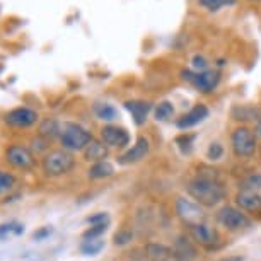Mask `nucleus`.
Returning <instances> with one entry per match:
<instances>
[{
	"label": "nucleus",
	"mask_w": 261,
	"mask_h": 261,
	"mask_svg": "<svg viewBox=\"0 0 261 261\" xmlns=\"http://www.w3.org/2000/svg\"><path fill=\"white\" fill-rule=\"evenodd\" d=\"M145 253L150 261H176L172 248H167L164 244H147Z\"/></svg>",
	"instance_id": "f3484780"
},
{
	"label": "nucleus",
	"mask_w": 261,
	"mask_h": 261,
	"mask_svg": "<svg viewBox=\"0 0 261 261\" xmlns=\"http://www.w3.org/2000/svg\"><path fill=\"white\" fill-rule=\"evenodd\" d=\"M222 155H224V147L220 144H212L208 147V150H206V157L212 161H219Z\"/></svg>",
	"instance_id": "c756f323"
},
{
	"label": "nucleus",
	"mask_w": 261,
	"mask_h": 261,
	"mask_svg": "<svg viewBox=\"0 0 261 261\" xmlns=\"http://www.w3.org/2000/svg\"><path fill=\"white\" fill-rule=\"evenodd\" d=\"M38 113L31 110V108L21 106V108H14L12 111H9L6 115V123L9 126L14 128H29L38 121Z\"/></svg>",
	"instance_id": "9d476101"
},
{
	"label": "nucleus",
	"mask_w": 261,
	"mask_h": 261,
	"mask_svg": "<svg viewBox=\"0 0 261 261\" xmlns=\"http://www.w3.org/2000/svg\"><path fill=\"white\" fill-rule=\"evenodd\" d=\"M236 205L239 210L248 212L251 215H258L261 217V195L258 191H251V190H241L236 195Z\"/></svg>",
	"instance_id": "ddd939ff"
},
{
	"label": "nucleus",
	"mask_w": 261,
	"mask_h": 261,
	"mask_svg": "<svg viewBox=\"0 0 261 261\" xmlns=\"http://www.w3.org/2000/svg\"><path fill=\"white\" fill-rule=\"evenodd\" d=\"M191 67H193L195 72H203V70H208V62L203 55H195L191 58Z\"/></svg>",
	"instance_id": "c85d7f7f"
},
{
	"label": "nucleus",
	"mask_w": 261,
	"mask_h": 261,
	"mask_svg": "<svg viewBox=\"0 0 261 261\" xmlns=\"http://www.w3.org/2000/svg\"><path fill=\"white\" fill-rule=\"evenodd\" d=\"M102 248H105V241H102L101 238L97 239H84V243L81 244V251L82 254L86 256H96L99 254Z\"/></svg>",
	"instance_id": "4be33fe9"
},
{
	"label": "nucleus",
	"mask_w": 261,
	"mask_h": 261,
	"mask_svg": "<svg viewBox=\"0 0 261 261\" xmlns=\"http://www.w3.org/2000/svg\"><path fill=\"white\" fill-rule=\"evenodd\" d=\"M254 135H256V139H259V140H261V120H258V123H256V126H254Z\"/></svg>",
	"instance_id": "72a5a7b5"
},
{
	"label": "nucleus",
	"mask_w": 261,
	"mask_h": 261,
	"mask_svg": "<svg viewBox=\"0 0 261 261\" xmlns=\"http://www.w3.org/2000/svg\"><path fill=\"white\" fill-rule=\"evenodd\" d=\"M6 159L11 166L17 167V169H31L36 164L34 154L29 149L22 145H11L6 150Z\"/></svg>",
	"instance_id": "1a4fd4ad"
},
{
	"label": "nucleus",
	"mask_w": 261,
	"mask_h": 261,
	"mask_svg": "<svg viewBox=\"0 0 261 261\" xmlns=\"http://www.w3.org/2000/svg\"><path fill=\"white\" fill-rule=\"evenodd\" d=\"M217 220L224 229H227L229 232H241L251 227V219L244 214L243 210H239L238 206H224L217 214Z\"/></svg>",
	"instance_id": "39448f33"
},
{
	"label": "nucleus",
	"mask_w": 261,
	"mask_h": 261,
	"mask_svg": "<svg viewBox=\"0 0 261 261\" xmlns=\"http://www.w3.org/2000/svg\"><path fill=\"white\" fill-rule=\"evenodd\" d=\"M125 110L130 113L132 118H134L135 125L142 126L147 121V116L152 111V102L149 101H126L125 102Z\"/></svg>",
	"instance_id": "dca6fc26"
},
{
	"label": "nucleus",
	"mask_w": 261,
	"mask_h": 261,
	"mask_svg": "<svg viewBox=\"0 0 261 261\" xmlns=\"http://www.w3.org/2000/svg\"><path fill=\"white\" fill-rule=\"evenodd\" d=\"M115 174V166L108 161H99L94 162L89 169V178L91 179H105V178H111Z\"/></svg>",
	"instance_id": "6ab92c4d"
},
{
	"label": "nucleus",
	"mask_w": 261,
	"mask_h": 261,
	"mask_svg": "<svg viewBox=\"0 0 261 261\" xmlns=\"http://www.w3.org/2000/svg\"><path fill=\"white\" fill-rule=\"evenodd\" d=\"M87 224H91V225L110 224V217H108V214H102V212H99V214L89 217V219H87Z\"/></svg>",
	"instance_id": "2f4dec72"
},
{
	"label": "nucleus",
	"mask_w": 261,
	"mask_h": 261,
	"mask_svg": "<svg viewBox=\"0 0 261 261\" xmlns=\"http://www.w3.org/2000/svg\"><path fill=\"white\" fill-rule=\"evenodd\" d=\"M190 238L195 241V244L201 246L205 249H217L220 246V234L215 227H212L206 222L195 224L188 227Z\"/></svg>",
	"instance_id": "423d86ee"
},
{
	"label": "nucleus",
	"mask_w": 261,
	"mask_h": 261,
	"mask_svg": "<svg viewBox=\"0 0 261 261\" xmlns=\"http://www.w3.org/2000/svg\"><path fill=\"white\" fill-rule=\"evenodd\" d=\"M24 232V227L21 224H16V222H11V224H2L0 225V238H6L7 234H22Z\"/></svg>",
	"instance_id": "a878e982"
},
{
	"label": "nucleus",
	"mask_w": 261,
	"mask_h": 261,
	"mask_svg": "<svg viewBox=\"0 0 261 261\" xmlns=\"http://www.w3.org/2000/svg\"><path fill=\"white\" fill-rule=\"evenodd\" d=\"M16 185V178L11 172H6V171H0V195L2 193H7L11 191Z\"/></svg>",
	"instance_id": "393cba45"
},
{
	"label": "nucleus",
	"mask_w": 261,
	"mask_h": 261,
	"mask_svg": "<svg viewBox=\"0 0 261 261\" xmlns=\"http://www.w3.org/2000/svg\"><path fill=\"white\" fill-rule=\"evenodd\" d=\"M50 234H51V229L50 227H43V229H39L38 232H34V239L41 241V239H45L46 236H50Z\"/></svg>",
	"instance_id": "473e14b6"
},
{
	"label": "nucleus",
	"mask_w": 261,
	"mask_h": 261,
	"mask_svg": "<svg viewBox=\"0 0 261 261\" xmlns=\"http://www.w3.org/2000/svg\"><path fill=\"white\" fill-rule=\"evenodd\" d=\"M60 134H62V125L57 120L48 118V120H45L39 125V137H43L46 140H53L57 137L60 139Z\"/></svg>",
	"instance_id": "aec40b11"
},
{
	"label": "nucleus",
	"mask_w": 261,
	"mask_h": 261,
	"mask_svg": "<svg viewBox=\"0 0 261 261\" xmlns=\"http://www.w3.org/2000/svg\"><path fill=\"white\" fill-rule=\"evenodd\" d=\"M108 224H99V225H91L89 229L84 232V239H97L106 232Z\"/></svg>",
	"instance_id": "cd10ccee"
},
{
	"label": "nucleus",
	"mask_w": 261,
	"mask_h": 261,
	"mask_svg": "<svg viewBox=\"0 0 261 261\" xmlns=\"http://www.w3.org/2000/svg\"><path fill=\"white\" fill-rule=\"evenodd\" d=\"M101 140L105 142L108 147L121 149V147H126L130 144V135H128V132L121 126L106 125V126H102V130H101Z\"/></svg>",
	"instance_id": "9b49d317"
},
{
	"label": "nucleus",
	"mask_w": 261,
	"mask_h": 261,
	"mask_svg": "<svg viewBox=\"0 0 261 261\" xmlns=\"http://www.w3.org/2000/svg\"><path fill=\"white\" fill-rule=\"evenodd\" d=\"M251 2H261V0H251Z\"/></svg>",
	"instance_id": "c9c22d12"
},
{
	"label": "nucleus",
	"mask_w": 261,
	"mask_h": 261,
	"mask_svg": "<svg viewBox=\"0 0 261 261\" xmlns=\"http://www.w3.org/2000/svg\"><path fill=\"white\" fill-rule=\"evenodd\" d=\"M176 215L181 219V222L186 224V227H191L195 224H201L205 222V215H203V210L200 208V205L196 201H191V200H186V198H179L176 200Z\"/></svg>",
	"instance_id": "6e6552de"
},
{
	"label": "nucleus",
	"mask_w": 261,
	"mask_h": 261,
	"mask_svg": "<svg viewBox=\"0 0 261 261\" xmlns=\"http://www.w3.org/2000/svg\"><path fill=\"white\" fill-rule=\"evenodd\" d=\"M183 79L188 81L190 84H193V87L196 91L203 92V94H208L219 86L220 82V73L217 70H203V72H191L186 70L183 72Z\"/></svg>",
	"instance_id": "0eeeda50"
},
{
	"label": "nucleus",
	"mask_w": 261,
	"mask_h": 261,
	"mask_svg": "<svg viewBox=\"0 0 261 261\" xmlns=\"http://www.w3.org/2000/svg\"><path fill=\"white\" fill-rule=\"evenodd\" d=\"M220 261H244L241 256H229V258H224V259H220Z\"/></svg>",
	"instance_id": "f704fd0d"
},
{
	"label": "nucleus",
	"mask_w": 261,
	"mask_h": 261,
	"mask_svg": "<svg viewBox=\"0 0 261 261\" xmlns=\"http://www.w3.org/2000/svg\"><path fill=\"white\" fill-rule=\"evenodd\" d=\"M82 152H84L86 161L99 162V161H105L108 157V145L102 140H92Z\"/></svg>",
	"instance_id": "a211bd4d"
},
{
	"label": "nucleus",
	"mask_w": 261,
	"mask_h": 261,
	"mask_svg": "<svg viewBox=\"0 0 261 261\" xmlns=\"http://www.w3.org/2000/svg\"><path fill=\"white\" fill-rule=\"evenodd\" d=\"M75 166V159H73L72 152L65 149H57L48 152L43 159V172L50 178H58L67 172H70Z\"/></svg>",
	"instance_id": "7ed1b4c3"
},
{
	"label": "nucleus",
	"mask_w": 261,
	"mask_h": 261,
	"mask_svg": "<svg viewBox=\"0 0 261 261\" xmlns=\"http://www.w3.org/2000/svg\"><path fill=\"white\" fill-rule=\"evenodd\" d=\"M94 140L89 130H86L79 123H63L62 125V134H60V142L63 149L68 152L75 150H84L91 142Z\"/></svg>",
	"instance_id": "f03ea898"
},
{
	"label": "nucleus",
	"mask_w": 261,
	"mask_h": 261,
	"mask_svg": "<svg viewBox=\"0 0 261 261\" xmlns=\"http://www.w3.org/2000/svg\"><path fill=\"white\" fill-rule=\"evenodd\" d=\"M230 147L236 157L239 159H249L256 154L258 149V139L254 132L249 130L248 126H238L230 135Z\"/></svg>",
	"instance_id": "20e7f679"
},
{
	"label": "nucleus",
	"mask_w": 261,
	"mask_h": 261,
	"mask_svg": "<svg viewBox=\"0 0 261 261\" xmlns=\"http://www.w3.org/2000/svg\"><path fill=\"white\" fill-rule=\"evenodd\" d=\"M134 238V234H132V230H120V232L115 234V244L116 246H125L132 241Z\"/></svg>",
	"instance_id": "7c9ffc66"
},
{
	"label": "nucleus",
	"mask_w": 261,
	"mask_h": 261,
	"mask_svg": "<svg viewBox=\"0 0 261 261\" xmlns=\"http://www.w3.org/2000/svg\"><path fill=\"white\" fill-rule=\"evenodd\" d=\"M238 0H198V6L203 7L208 12H219L222 7H230L236 6Z\"/></svg>",
	"instance_id": "5701e85b"
},
{
	"label": "nucleus",
	"mask_w": 261,
	"mask_h": 261,
	"mask_svg": "<svg viewBox=\"0 0 261 261\" xmlns=\"http://www.w3.org/2000/svg\"><path fill=\"white\" fill-rule=\"evenodd\" d=\"M243 190H251V191H258L261 190V174H251L244 179Z\"/></svg>",
	"instance_id": "bb28decb"
},
{
	"label": "nucleus",
	"mask_w": 261,
	"mask_h": 261,
	"mask_svg": "<svg viewBox=\"0 0 261 261\" xmlns=\"http://www.w3.org/2000/svg\"><path fill=\"white\" fill-rule=\"evenodd\" d=\"M94 115L99 118V120L102 121H115L116 118H118V111H116V108L115 106H111L110 102H96L94 105Z\"/></svg>",
	"instance_id": "412c9836"
},
{
	"label": "nucleus",
	"mask_w": 261,
	"mask_h": 261,
	"mask_svg": "<svg viewBox=\"0 0 261 261\" xmlns=\"http://www.w3.org/2000/svg\"><path fill=\"white\" fill-rule=\"evenodd\" d=\"M186 191L188 195L193 198V201H196L201 206H217L220 201L225 200V186L222 185L217 176L214 174H198L195 176L193 179L186 185Z\"/></svg>",
	"instance_id": "f257e3e1"
},
{
	"label": "nucleus",
	"mask_w": 261,
	"mask_h": 261,
	"mask_svg": "<svg viewBox=\"0 0 261 261\" xmlns=\"http://www.w3.org/2000/svg\"><path fill=\"white\" fill-rule=\"evenodd\" d=\"M172 253L176 261H195L198 258V249H196L195 241L188 236H178L172 244Z\"/></svg>",
	"instance_id": "f8f14e48"
},
{
	"label": "nucleus",
	"mask_w": 261,
	"mask_h": 261,
	"mask_svg": "<svg viewBox=\"0 0 261 261\" xmlns=\"http://www.w3.org/2000/svg\"><path fill=\"white\" fill-rule=\"evenodd\" d=\"M208 108H206L205 105H195L188 113H185L183 116L178 120V128H181V130H186V128H191L195 125H198V123H201L205 120V118H208Z\"/></svg>",
	"instance_id": "2eb2a0df"
},
{
	"label": "nucleus",
	"mask_w": 261,
	"mask_h": 261,
	"mask_svg": "<svg viewBox=\"0 0 261 261\" xmlns=\"http://www.w3.org/2000/svg\"><path fill=\"white\" fill-rule=\"evenodd\" d=\"M154 115L157 121H169L171 118L174 116V106H172L169 101H162L155 106Z\"/></svg>",
	"instance_id": "b1692460"
},
{
	"label": "nucleus",
	"mask_w": 261,
	"mask_h": 261,
	"mask_svg": "<svg viewBox=\"0 0 261 261\" xmlns=\"http://www.w3.org/2000/svg\"><path fill=\"white\" fill-rule=\"evenodd\" d=\"M150 150V144H149V139L147 137H139L137 142L134 145H132V149H128L125 154L120 155V159L118 162L120 164H135V162H140L142 159H145L147 154H149Z\"/></svg>",
	"instance_id": "4468645a"
}]
</instances>
